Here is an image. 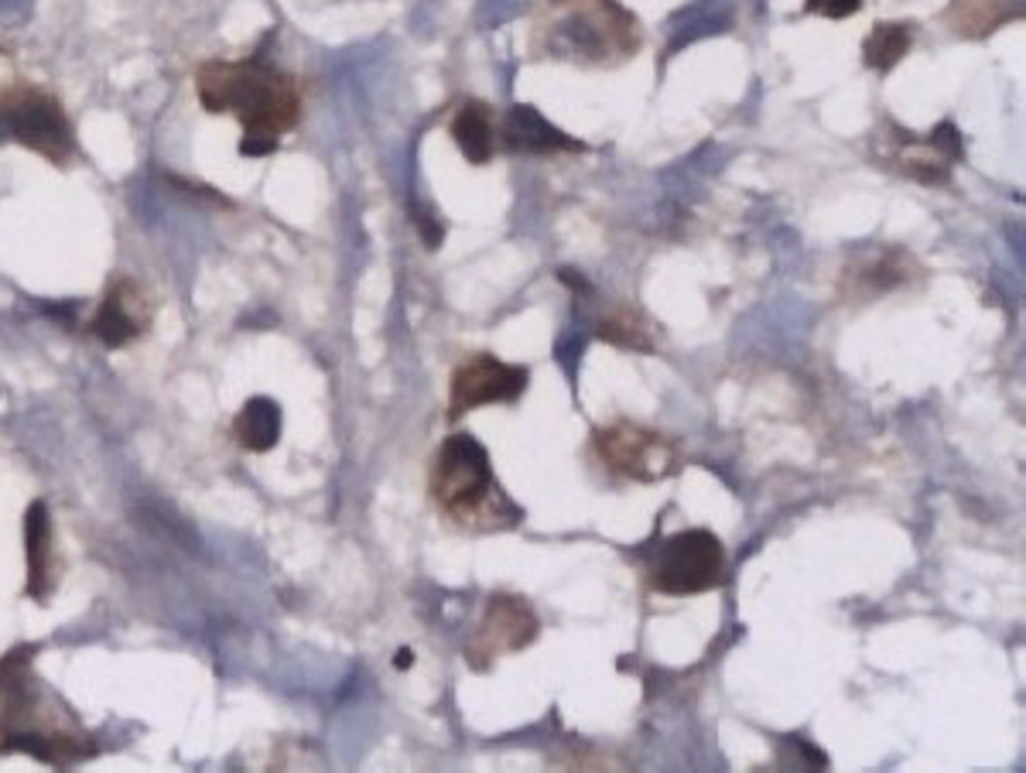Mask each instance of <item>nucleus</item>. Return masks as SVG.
<instances>
[{
	"label": "nucleus",
	"mask_w": 1026,
	"mask_h": 773,
	"mask_svg": "<svg viewBox=\"0 0 1026 773\" xmlns=\"http://www.w3.org/2000/svg\"><path fill=\"white\" fill-rule=\"evenodd\" d=\"M431 497L455 523H496L517 520V510L493 479L486 449L473 435H452L431 462Z\"/></svg>",
	"instance_id": "obj_1"
},
{
	"label": "nucleus",
	"mask_w": 1026,
	"mask_h": 773,
	"mask_svg": "<svg viewBox=\"0 0 1026 773\" xmlns=\"http://www.w3.org/2000/svg\"><path fill=\"white\" fill-rule=\"evenodd\" d=\"M216 79L202 73L199 97L209 113L236 110L246 131L261 134H282L291 128L298 117V100L288 79H282L271 69H261L257 62L251 66H212Z\"/></svg>",
	"instance_id": "obj_2"
},
{
	"label": "nucleus",
	"mask_w": 1026,
	"mask_h": 773,
	"mask_svg": "<svg viewBox=\"0 0 1026 773\" xmlns=\"http://www.w3.org/2000/svg\"><path fill=\"white\" fill-rule=\"evenodd\" d=\"M633 18L619 11L613 0H596V8L572 4L565 18L548 27V48L558 58L603 62L606 55H624L630 45Z\"/></svg>",
	"instance_id": "obj_3"
},
{
	"label": "nucleus",
	"mask_w": 1026,
	"mask_h": 773,
	"mask_svg": "<svg viewBox=\"0 0 1026 773\" xmlns=\"http://www.w3.org/2000/svg\"><path fill=\"white\" fill-rule=\"evenodd\" d=\"M726 551L708 531H681L664 541L654 562V585L668 596H695L722 578Z\"/></svg>",
	"instance_id": "obj_4"
},
{
	"label": "nucleus",
	"mask_w": 1026,
	"mask_h": 773,
	"mask_svg": "<svg viewBox=\"0 0 1026 773\" xmlns=\"http://www.w3.org/2000/svg\"><path fill=\"white\" fill-rule=\"evenodd\" d=\"M596 449L613 473L637 483H658L677 470L671 442L637 424H613L596 431Z\"/></svg>",
	"instance_id": "obj_5"
},
{
	"label": "nucleus",
	"mask_w": 1026,
	"mask_h": 773,
	"mask_svg": "<svg viewBox=\"0 0 1026 773\" xmlns=\"http://www.w3.org/2000/svg\"><path fill=\"white\" fill-rule=\"evenodd\" d=\"M523 387H527L523 366H510L489 353H476L452 374L449 415L459 418L483 405H507V400H517L523 394Z\"/></svg>",
	"instance_id": "obj_6"
},
{
	"label": "nucleus",
	"mask_w": 1026,
	"mask_h": 773,
	"mask_svg": "<svg viewBox=\"0 0 1026 773\" xmlns=\"http://www.w3.org/2000/svg\"><path fill=\"white\" fill-rule=\"evenodd\" d=\"M538 637V616L523 599L514 596H489L483 620L465 647V658L473 667H489L496 658L523 651L527 643Z\"/></svg>",
	"instance_id": "obj_7"
},
{
	"label": "nucleus",
	"mask_w": 1026,
	"mask_h": 773,
	"mask_svg": "<svg viewBox=\"0 0 1026 773\" xmlns=\"http://www.w3.org/2000/svg\"><path fill=\"white\" fill-rule=\"evenodd\" d=\"M4 128H8V137L45 154L52 162H62L73 151L69 120L45 97H27L14 110H4Z\"/></svg>",
	"instance_id": "obj_8"
},
{
	"label": "nucleus",
	"mask_w": 1026,
	"mask_h": 773,
	"mask_svg": "<svg viewBox=\"0 0 1026 773\" xmlns=\"http://www.w3.org/2000/svg\"><path fill=\"white\" fill-rule=\"evenodd\" d=\"M24 559H27V596L45 603L52 589V520L42 500L31 504L24 514Z\"/></svg>",
	"instance_id": "obj_9"
},
{
	"label": "nucleus",
	"mask_w": 1026,
	"mask_h": 773,
	"mask_svg": "<svg viewBox=\"0 0 1026 773\" xmlns=\"http://www.w3.org/2000/svg\"><path fill=\"white\" fill-rule=\"evenodd\" d=\"M504 137L514 151H531V154H551V151H578L582 144H575L572 137H565L562 131L548 123L534 107H510L507 123H504Z\"/></svg>",
	"instance_id": "obj_10"
},
{
	"label": "nucleus",
	"mask_w": 1026,
	"mask_h": 773,
	"mask_svg": "<svg viewBox=\"0 0 1026 773\" xmlns=\"http://www.w3.org/2000/svg\"><path fill=\"white\" fill-rule=\"evenodd\" d=\"M236 439L251 452H267L282 439V408L271 397H254L246 400L243 411L236 415Z\"/></svg>",
	"instance_id": "obj_11"
},
{
	"label": "nucleus",
	"mask_w": 1026,
	"mask_h": 773,
	"mask_svg": "<svg viewBox=\"0 0 1026 773\" xmlns=\"http://www.w3.org/2000/svg\"><path fill=\"white\" fill-rule=\"evenodd\" d=\"M452 137L459 144V151L470 158L473 165H486L493 154V123H489V110L483 103H465L455 120H452Z\"/></svg>",
	"instance_id": "obj_12"
},
{
	"label": "nucleus",
	"mask_w": 1026,
	"mask_h": 773,
	"mask_svg": "<svg viewBox=\"0 0 1026 773\" xmlns=\"http://www.w3.org/2000/svg\"><path fill=\"white\" fill-rule=\"evenodd\" d=\"M911 42H914V31L911 24H876L873 35L865 38L862 45V55H865V66L876 69V73H890L900 58L911 52Z\"/></svg>",
	"instance_id": "obj_13"
},
{
	"label": "nucleus",
	"mask_w": 1026,
	"mask_h": 773,
	"mask_svg": "<svg viewBox=\"0 0 1026 773\" xmlns=\"http://www.w3.org/2000/svg\"><path fill=\"white\" fill-rule=\"evenodd\" d=\"M92 332H97V339L103 346L117 350V346H128L131 339L137 335V322L123 312L120 298H107L103 308L97 312V319H92Z\"/></svg>",
	"instance_id": "obj_14"
},
{
	"label": "nucleus",
	"mask_w": 1026,
	"mask_h": 773,
	"mask_svg": "<svg viewBox=\"0 0 1026 773\" xmlns=\"http://www.w3.org/2000/svg\"><path fill=\"white\" fill-rule=\"evenodd\" d=\"M599 339H606V343H613V346H624V350H637V353H647L650 346H654V343H650L647 329L640 325V319L630 316V312H619L613 319H603L599 322Z\"/></svg>",
	"instance_id": "obj_15"
},
{
	"label": "nucleus",
	"mask_w": 1026,
	"mask_h": 773,
	"mask_svg": "<svg viewBox=\"0 0 1026 773\" xmlns=\"http://www.w3.org/2000/svg\"><path fill=\"white\" fill-rule=\"evenodd\" d=\"M927 141H930V147H935V151L941 154V158H948V162L961 158V137H958V131H955L951 120H941L938 128H935V134H930Z\"/></svg>",
	"instance_id": "obj_16"
},
{
	"label": "nucleus",
	"mask_w": 1026,
	"mask_h": 773,
	"mask_svg": "<svg viewBox=\"0 0 1026 773\" xmlns=\"http://www.w3.org/2000/svg\"><path fill=\"white\" fill-rule=\"evenodd\" d=\"M807 14H821V18H852L859 8H862V0H807Z\"/></svg>",
	"instance_id": "obj_17"
},
{
	"label": "nucleus",
	"mask_w": 1026,
	"mask_h": 773,
	"mask_svg": "<svg viewBox=\"0 0 1026 773\" xmlns=\"http://www.w3.org/2000/svg\"><path fill=\"white\" fill-rule=\"evenodd\" d=\"M277 151V137L274 134H261V131H243V141H240V154L246 158H264V154Z\"/></svg>",
	"instance_id": "obj_18"
},
{
	"label": "nucleus",
	"mask_w": 1026,
	"mask_h": 773,
	"mask_svg": "<svg viewBox=\"0 0 1026 773\" xmlns=\"http://www.w3.org/2000/svg\"><path fill=\"white\" fill-rule=\"evenodd\" d=\"M415 227L421 230V236H424L428 246H439V243H442V227H439V220H434L431 212H415Z\"/></svg>",
	"instance_id": "obj_19"
},
{
	"label": "nucleus",
	"mask_w": 1026,
	"mask_h": 773,
	"mask_svg": "<svg viewBox=\"0 0 1026 773\" xmlns=\"http://www.w3.org/2000/svg\"><path fill=\"white\" fill-rule=\"evenodd\" d=\"M45 312L52 316V319H58L62 325H76V305H45Z\"/></svg>",
	"instance_id": "obj_20"
},
{
	"label": "nucleus",
	"mask_w": 1026,
	"mask_h": 773,
	"mask_svg": "<svg viewBox=\"0 0 1026 773\" xmlns=\"http://www.w3.org/2000/svg\"><path fill=\"white\" fill-rule=\"evenodd\" d=\"M394 667H397V671H408V667H415V651H408V647H404V651H397Z\"/></svg>",
	"instance_id": "obj_21"
}]
</instances>
